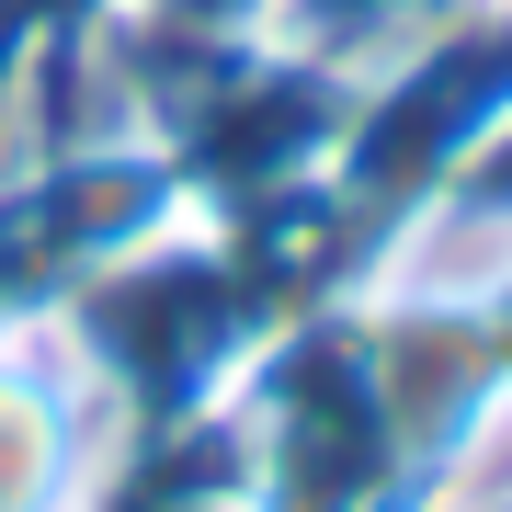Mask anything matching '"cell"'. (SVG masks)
<instances>
[{
    "mask_svg": "<svg viewBox=\"0 0 512 512\" xmlns=\"http://www.w3.org/2000/svg\"><path fill=\"white\" fill-rule=\"evenodd\" d=\"M137 421L80 365L57 308L0 319V512H92L103 478L126 467Z\"/></svg>",
    "mask_w": 512,
    "mask_h": 512,
    "instance_id": "obj_1",
    "label": "cell"
}]
</instances>
